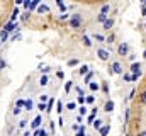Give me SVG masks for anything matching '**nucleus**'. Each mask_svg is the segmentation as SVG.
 <instances>
[{"label": "nucleus", "instance_id": "1", "mask_svg": "<svg viewBox=\"0 0 146 136\" xmlns=\"http://www.w3.org/2000/svg\"><path fill=\"white\" fill-rule=\"evenodd\" d=\"M82 24H83V21H82V15H80V14H73L72 17H70V27L78 29Z\"/></svg>", "mask_w": 146, "mask_h": 136}, {"label": "nucleus", "instance_id": "2", "mask_svg": "<svg viewBox=\"0 0 146 136\" xmlns=\"http://www.w3.org/2000/svg\"><path fill=\"white\" fill-rule=\"evenodd\" d=\"M117 55L119 56H127L129 55V44L127 43H121L117 46Z\"/></svg>", "mask_w": 146, "mask_h": 136}, {"label": "nucleus", "instance_id": "3", "mask_svg": "<svg viewBox=\"0 0 146 136\" xmlns=\"http://www.w3.org/2000/svg\"><path fill=\"white\" fill-rule=\"evenodd\" d=\"M112 73H115V75H122L124 73V70H122V65L119 63V61H114L112 65H110V68H109Z\"/></svg>", "mask_w": 146, "mask_h": 136}, {"label": "nucleus", "instance_id": "4", "mask_svg": "<svg viewBox=\"0 0 146 136\" xmlns=\"http://www.w3.org/2000/svg\"><path fill=\"white\" fill-rule=\"evenodd\" d=\"M97 56H99L102 61H107L110 55H109V51H107V49H97Z\"/></svg>", "mask_w": 146, "mask_h": 136}, {"label": "nucleus", "instance_id": "5", "mask_svg": "<svg viewBox=\"0 0 146 136\" xmlns=\"http://www.w3.org/2000/svg\"><path fill=\"white\" fill-rule=\"evenodd\" d=\"M3 31L5 33H12V31H17V22H7L3 26Z\"/></svg>", "mask_w": 146, "mask_h": 136}, {"label": "nucleus", "instance_id": "6", "mask_svg": "<svg viewBox=\"0 0 146 136\" xmlns=\"http://www.w3.org/2000/svg\"><path fill=\"white\" fill-rule=\"evenodd\" d=\"M36 12L37 14H48V12H49V7H48L46 3H39V7L36 9Z\"/></svg>", "mask_w": 146, "mask_h": 136}, {"label": "nucleus", "instance_id": "7", "mask_svg": "<svg viewBox=\"0 0 146 136\" xmlns=\"http://www.w3.org/2000/svg\"><path fill=\"white\" fill-rule=\"evenodd\" d=\"M34 129H39L41 128V116H36L34 119H33V124H31Z\"/></svg>", "mask_w": 146, "mask_h": 136}, {"label": "nucleus", "instance_id": "8", "mask_svg": "<svg viewBox=\"0 0 146 136\" xmlns=\"http://www.w3.org/2000/svg\"><path fill=\"white\" fill-rule=\"evenodd\" d=\"M104 111H106V112H112V111H114V102L112 101L106 102V104H104Z\"/></svg>", "mask_w": 146, "mask_h": 136}, {"label": "nucleus", "instance_id": "9", "mask_svg": "<svg viewBox=\"0 0 146 136\" xmlns=\"http://www.w3.org/2000/svg\"><path fill=\"white\" fill-rule=\"evenodd\" d=\"M131 73H141V63H133L131 65Z\"/></svg>", "mask_w": 146, "mask_h": 136}, {"label": "nucleus", "instance_id": "10", "mask_svg": "<svg viewBox=\"0 0 146 136\" xmlns=\"http://www.w3.org/2000/svg\"><path fill=\"white\" fill-rule=\"evenodd\" d=\"M112 26H114V19H107V21L102 24V27H104L106 31H110V27H112Z\"/></svg>", "mask_w": 146, "mask_h": 136}, {"label": "nucleus", "instance_id": "11", "mask_svg": "<svg viewBox=\"0 0 146 136\" xmlns=\"http://www.w3.org/2000/svg\"><path fill=\"white\" fill-rule=\"evenodd\" d=\"M48 83H49V78H48V75H42V77L39 78V85H41V87H46Z\"/></svg>", "mask_w": 146, "mask_h": 136}, {"label": "nucleus", "instance_id": "12", "mask_svg": "<svg viewBox=\"0 0 146 136\" xmlns=\"http://www.w3.org/2000/svg\"><path fill=\"white\" fill-rule=\"evenodd\" d=\"M34 136H49V133H48L44 128H39V129L34 131Z\"/></svg>", "mask_w": 146, "mask_h": 136}, {"label": "nucleus", "instance_id": "13", "mask_svg": "<svg viewBox=\"0 0 146 136\" xmlns=\"http://www.w3.org/2000/svg\"><path fill=\"white\" fill-rule=\"evenodd\" d=\"M78 73H80L82 77H85L87 73H90V68L87 67V65H83V67H80V70H78Z\"/></svg>", "mask_w": 146, "mask_h": 136}, {"label": "nucleus", "instance_id": "14", "mask_svg": "<svg viewBox=\"0 0 146 136\" xmlns=\"http://www.w3.org/2000/svg\"><path fill=\"white\" fill-rule=\"evenodd\" d=\"M24 105H26V107H24L26 111H33V109H34V102L31 101V99H27V101H26V104H24Z\"/></svg>", "mask_w": 146, "mask_h": 136}, {"label": "nucleus", "instance_id": "15", "mask_svg": "<svg viewBox=\"0 0 146 136\" xmlns=\"http://www.w3.org/2000/svg\"><path fill=\"white\" fill-rule=\"evenodd\" d=\"M88 87H90V90H92V92H99V89H100V85H99L97 82H90V85H88Z\"/></svg>", "mask_w": 146, "mask_h": 136}, {"label": "nucleus", "instance_id": "16", "mask_svg": "<svg viewBox=\"0 0 146 136\" xmlns=\"http://www.w3.org/2000/svg\"><path fill=\"white\" fill-rule=\"evenodd\" d=\"M92 78H94V71H90V73H87V75H85V78H83V82L90 85V82H92Z\"/></svg>", "mask_w": 146, "mask_h": 136}, {"label": "nucleus", "instance_id": "17", "mask_svg": "<svg viewBox=\"0 0 146 136\" xmlns=\"http://www.w3.org/2000/svg\"><path fill=\"white\" fill-rule=\"evenodd\" d=\"M110 131V126H102L100 128V136H107Z\"/></svg>", "mask_w": 146, "mask_h": 136}, {"label": "nucleus", "instance_id": "18", "mask_svg": "<svg viewBox=\"0 0 146 136\" xmlns=\"http://www.w3.org/2000/svg\"><path fill=\"white\" fill-rule=\"evenodd\" d=\"M37 7H39V0H33V2L29 3V10H36Z\"/></svg>", "mask_w": 146, "mask_h": 136}, {"label": "nucleus", "instance_id": "19", "mask_svg": "<svg viewBox=\"0 0 146 136\" xmlns=\"http://www.w3.org/2000/svg\"><path fill=\"white\" fill-rule=\"evenodd\" d=\"M94 39H95V41H97V43H104V41H106V37H104V36H102V34H94Z\"/></svg>", "mask_w": 146, "mask_h": 136}, {"label": "nucleus", "instance_id": "20", "mask_svg": "<svg viewBox=\"0 0 146 136\" xmlns=\"http://www.w3.org/2000/svg\"><path fill=\"white\" fill-rule=\"evenodd\" d=\"M109 10H110V5H102V9H100V14H104V15H107L109 14Z\"/></svg>", "mask_w": 146, "mask_h": 136}, {"label": "nucleus", "instance_id": "21", "mask_svg": "<svg viewBox=\"0 0 146 136\" xmlns=\"http://www.w3.org/2000/svg\"><path fill=\"white\" fill-rule=\"evenodd\" d=\"M0 39H2V43H5V41L9 39V33H5V31L2 29V31H0Z\"/></svg>", "mask_w": 146, "mask_h": 136}, {"label": "nucleus", "instance_id": "22", "mask_svg": "<svg viewBox=\"0 0 146 136\" xmlns=\"http://www.w3.org/2000/svg\"><path fill=\"white\" fill-rule=\"evenodd\" d=\"M107 19H109V17H107V15H104V14H99V15H97V22H102V24H104Z\"/></svg>", "mask_w": 146, "mask_h": 136}, {"label": "nucleus", "instance_id": "23", "mask_svg": "<svg viewBox=\"0 0 146 136\" xmlns=\"http://www.w3.org/2000/svg\"><path fill=\"white\" fill-rule=\"evenodd\" d=\"M72 89H73V82L70 80V82H66V83H65V92H68V94H70V90H72Z\"/></svg>", "mask_w": 146, "mask_h": 136}, {"label": "nucleus", "instance_id": "24", "mask_svg": "<svg viewBox=\"0 0 146 136\" xmlns=\"http://www.w3.org/2000/svg\"><path fill=\"white\" fill-rule=\"evenodd\" d=\"M94 128H95V129H100V128H102V119L94 121Z\"/></svg>", "mask_w": 146, "mask_h": 136}, {"label": "nucleus", "instance_id": "25", "mask_svg": "<svg viewBox=\"0 0 146 136\" xmlns=\"http://www.w3.org/2000/svg\"><path fill=\"white\" fill-rule=\"evenodd\" d=\"M75 136H85V126H80L78 128V131H76V135Z\"/></svg>", "mask_w": 146, "mask_h": 136}, {"label": "nucleus", "instance_id": "26", "mask_svg": "<svg viewBox=\"0 0 146 136\" xmlns=\"http://www.w3.org/2000/svg\"><path fill=\"white\" fill-rule=\"evenodd\" d=\"M139 102H141V104H146V90L141 92V95H139Z\"/></svg>", "mask_w": 146, "mask_h": 136}, {"label": "nucleus", "instance_id": "27", "mask_svg": "<svg viewBox=\"0 0 146 136\" xmlns=\"http://www.w3.org/2000/svg\"><path fill=\"white\" fill-rule=\"evenodd\" d=\"M56 5H58V7L61 9V12H66V7H65V3H63L61 0H58V2H56Z\"/></svg>", "mask_w": 146, "mask_h": 136}, {"label": "nucleus", "instance_id": "28", "mask_svg": "<svg viewBox=\"0 0 146 136\" xmlns=\"http://www.w3.org/2000/svg\"><path fill=\"white\" fill-rule=\"evenodd\" d=\"M75 107H76V102H68V104H66V109H68V111H73Z\"/></svg>", "mask_w": 146, "mask_h": 136}, {"label": "nucleus", "instance_id": "29", "mask_svg": "<svg viewBox=\"0 0 146 136\" xmlns=\"http://www.w3.org/2000/svg\"><path fill=\"white\" fill-rule=\"evenodd\" d=\"M78 63H80V61H78L76 58H73V60H70V61H68V67H75V65H78Z\"/></svg>", "mask_w": 146, "mask_h": 136}, {"label": "nucleus", "instance_id": "30", "mask_svg": "<svg viewBox=\"0 0 146 136\" xmlns=\"http://www.w3.org/2000/svg\"><path fill=\"white\" fill-rule=\"evenodd\" d=\"M76 104L83 105V104H85V97H83V95H78V99H76Z\"/></svg>", "mask_w": 146, "mask_h": 136}, {"label": "nucleus", "instance_id": "31", "mask_svg": "<svg viewBox=\"0 0 146 136\" xmlns=\"http://www.w3.org/2000/svg\"><path fill=\"white\" fill-rule=\"evenodd\" d=\"M94 101H95V97H94V95H88V97H85V102H87V104H94Z\"/></svg>", "mask_w": 146, "mask_h": 136}, {"label": "nucleus", "instance_id": "32", "mask_svg": "<svg viewBox=\"0 0 146 136\" xmlns=\"http://www.w3.org/2000/svg\"><path fill=\"white\" fill-rule=\"evenodd\" d=\"M83 43H85V46H90V44H92V41H90L88 36H83Z\"/></svg>", "mask_w": 146, "mask_h": 136}, {"label": "nucleus", "instance_id": "33", "mask_svg": "<svg viewBox=\"0 0 146 136\" xmlns=\"http://www.w3.org/2000/svg\"><path fill=\"white\" fill-rule=\"evenodd\" d=\"M141 77V73H133V77H131V82H138V78Z\"/></svg>", "mask_w": 146, "mask_h": 136}, {"label": "nucleus", "instance_id": "34", "mask_svg": "<svg viewBox=\"0 0 146 136\" xmlns=\"http://www.w3.org/2000/svg\"><path fill=\"white\" fill-rule=\"evenodd\" d=\"M37 109H39V111H46V109H48V105H46L44 102H39V105H37Z\"/></svg>", "mask_w": 146, "mask_h": 136}, {"label": "nucleus", "instance_id": "35", "mask_svg": "<svg viewBox=\"0 0 146 136\" xmlns=\"http://www.w3.org/2000/svg\"><path fill=\"white\" fill-rule=\"evenodd\" d=\"M39 70H41L42 73H48V71H49L51 68H49V67H46V65H41V67H39Z\"/></svg>", "mask_w": 146, "mask_h": 136}, {"label": "nucleus", "instance_id": "36", "mask_svg": "<svg viewBox=\"0 0 146 136\" xmlns=\"http://www.w3.org/2000/svg\"><path fill=\"white\" fill-rule=\"evenodd\" d=\"M131 77H133V73H124V80L126 82H131Z\"/></svg>", "mask_w": 146, "mask_h": 136}, {"label": "nucleus", "instance_id": "37", "mask_svg": "<svg viewBox=\"0 0 146 136\" xmlns=\"http://www.w3.org/2000/svg\"><path fill=\"white\" fill-rule=\"evenodd\" d=\"M78 111H80V116H85V114H87V107H83V105H82Z\"/></svg>", "mask_w": 146, "mask_h": 136}, {"label": "nucleus", "instance_id": "38", "mask_svg": "<svg viewBox=\"0 0 146 136\" xmlns=\"http://www.w3.org/2000/svg\"><path fill=\"white\" fill-rule=\"evenodd\" d=\"M106 41H107V43H114V34H109V36H107V37H106Z\"/></svg>", "mask_w": 146, "mask_h": 136}, {"label": "nucleus", "instance_id": "39", "mask_svg": "<svg viewBox=\"0 0 146 136\" xmlns=\"http://www.w3.org/2000/svg\"><path fill=\"white\" fill-rule=\"evenodd\" d=\"M75 90H76V94H78V95H83V89H80V87H75Z\"/></svg>", "mask_w": 146, "mask_h": 136}, {"label": "nucleus", "instance_id": "40", "mask_svg": "<svg viewBox=\"0 0 146 136\" xmlns=\"http://www.w3.org/2000/svg\"><path fill=\"white\" fill-rule=\"evenodd\" d=\"M12 112H14V116H19V114H21V107H15Z\"/></svg>", "mask_w": 146, "mask_h": 136}, {"label": "nucleus", "instance_id": "41", "mask_svg": "<svg viewBox=\"0 0 146 136\" xmlns=\"http://www.w3.org/2000/svg\"><path fill=\"white\" fill-rule=\"evenodd\" d=\"M26 124H27V119H22V121L19 123V126H21V128H26Z\"/></svg>", "mask_w": 146, "mask_h": 136}, {"label": "nucleus", "instance_id": "42", "mask_svg": "<svg viewBox=\"0 0 146 136\" xmlns=\"http://www.w3.org/2000/svg\"><path fill=\"white\" fill-rule=\"evenodd\" d=\"M94 121H95V116H94V114H90V116H88V123H92V124H94Z\"/></svg>", "mask_w": 146, "mask_h": 136}, {"label": "nucleus", "instance_id": "43", "mask_svg": "<svg viewBox=\"0 0 146 136\" xmlns=\"http://www.w3.org/2000/svg\"><path fill=\"white\" fill-rule=\"evenodd\" d=\"M24 104H26V101H22V99H21V101H17V107H22Z\"/></svg>", "mask_w": 146, "mask_h": 136}, {"label": "nucleus", "instance_id": "44", "mask_svg": "<svg viewBox=\"0 0 146 136\" xmlns=\"http://www.w3.org/2000/svg\"><path fill=\"white\" fill-rule=\"evenodd\" d=\"M7 67V63H5V60H0V68H5Z\"/></svg>", "mask_w": 146, "mask_h": 136}, {"label": "nucleus", "instance_id": "45", "mask_svg": "<svg viewBox=\"0 0 146 136\" xmlns=\"http://www.w3.org/2000/svg\"><path fill=\"white\" fill-rule=\"evenodd\" d=\"M102 90H104V94H109V87H107V85H104Z\"/></svg>", "mask_w": 146, "mask_h": 136}, {"label": "nucleus", "instance_id": "46", "mask_svg": "<svg viewBox=\"0 0 146 136\" xmlns=\"http://www.w3.org/2000/svg\"><path fill=\"white\" fill-rule=\"evenodd\" d=\"M61 107H63V104L58 101V112H61Z\"/></svg>", "mask_w": 146, "mask_h": 136}, {"label": "nucleus", "instance_id": "47", "mask_svg": "<svg viewBox=\"0 0 146 136\" xmlns=\"http://www.w3.org/2000/svg\"><path fill=\"white\" fill-rule=\"evenodd\" d=\"M138 136H146V131H141V133H139Z\"/></svg>", "mask_w": 146, "mask_h": 136}, {"label": "nucleus", "instance_id": "48", "mask_svg": "<svg viewBox=\"0 0 146 136\" xmlns=\"http://www.w3.org/2000/svg\"><path fill=\"white\" fill-rule=\"evenodd\" d=\"M24 136H33V135H31L29 131H26V133H24Z\"/></svg>", "mask_w": 146, "mask_h": 136}, {"label": "nucleus", "instance_id": "49", "mask_svg": "<svg viewBox=\"0 0 146 136\" xmlns=\"http://www.w3.org/2000/svg\"><path fill=\"white\" fill-rule=\"evenodd\" d=\"M143 56H145V58H146V49H145V51H143Z\"/></svg>", "mask_w": 146, "mask_h": 136}]
</instances>
